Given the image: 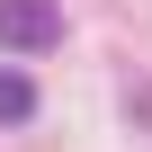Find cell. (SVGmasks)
Returning <instances> with one entry per match:
<instances>
[{
  "label": "cell",
  "mask_w": 152,
  "mask_h": 152,
  "mask_svg": "<svg viewBox=\"0 0 152 152\" xmlns=\"http://www.w3.org/2000/svg\"><path fill=\"white\" fill-rule=\"evenodd\" d=\"M27 116H36V81L9 63V72H0V125H27Z\"/></svg>",
  "instance_id": "cell-2"
},
{
  "label": "cell",
  "mask_w": 152,
  "mask_h": 152,
  "mask_svg": "<svg viewBox=\"0 0 152 152\" xmlns=\"http://www.w3.org/2000/svg\"><path fill=\"white\" fill-rule=\"evenodd\" d=\"M63 36V9H54V0H0V45H9V54H45Z\"/></svg>",
  "instance_id": "cell-1"
}]
</instances>
